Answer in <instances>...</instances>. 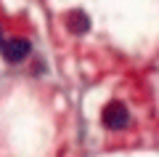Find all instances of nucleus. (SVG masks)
Listing matches in <instances>:
<instances>
[{
    "instance_id": "nucleus-1",
    "label": "nucleus",
    "mask_w": 159,
    "mask_h": 157,
    "mask_svg": "<svg viewBox=\"0 0 159 157\" xmlns=\"http://www.w3.org/2000/svg\"><path fill=\"white\" fill-rule=\"evenodd\" d=\"M101 123L106 125L109 130H122L127 123H130V112L122 101H109L101 112Z\"/></svg>"
},
{
    "instance_id": "nucleus-4",
    "label": "nucleus",
    "mask_w": 159,
    "mask_h": 157,
    "mask_svg": "<svg viewBox=\"0 0 159 157\" xmlns=\"http://www.w3.org/2000/svg\"><path fill=\"white\" fill-rule=\"evenodd\" d=\"M0 48H3V32H0Z\"/></svg>"
},
{
    "instance_id": "nucleus-2",
    "label": "nucleus",
    "mask_w": 159,
    "mask_h": 157,
    "mask_svg": "<svg viewBox=\"0 0 159 157\" xmlns=\"http://www.w3.org/2000/svg\"><path fill=\"white\" fill-rule=\"evenodd\" d=\"M0 53H3V59L11 64L21 61V59L29 56V40H21V37H13V40H6L3 43V48H0Z\"/></svg>"
},
{
    "instance_id": "nucleus-3",
    "label": "nucleus",
    "mask_w": 159,
    "mask_h": 157,
    "mask_svg": "<svg viewBox=\"0 0 159 157\" xmlns=\"http://www.w3.org/2000/svg\"><path fill=\"white\" fill-rule=\"evenodd\" d=\"M66 27L72 29L74 35H82V32L90 29V19H88L85 11H72V13L66 16Z\"/></svg>"
}]
</instances>
